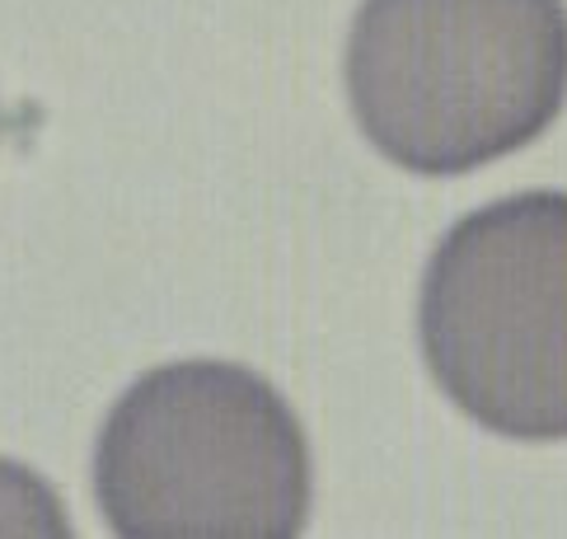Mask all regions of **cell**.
<instances>
[{
    "mask_svg": "<svg viewBox=\"0 0 567 539\" xmlns=\"http://www.w3.org/2000/svg\"><path fill=\"white\" fill-rule=\"evenodd\" d=\"M348 99L371 146L409 174H470L558 117L563 0H361Z\"/></svg>",
    "mask_w": 567,
    "mask_h": 539,
    "instance_id": "obj_1",
    "label": "cell"
},
{
    "mask_svg": "<svg viewBox=\"0 0 567 539\" xmlns=\"http://www.w3.org/2000/svg\"><path fill=\"white\" fill-rule=\"evenodd\" d=\"M94 497L127 539H291L310 516V446L262 375L174 362L113 404Z\"/></svg>",
    "mask_w": 567,
    "mask_h": 539,
    "instance_id": "obj_2",
    "label": "cell"
},
{
    "mask_svg": "<svg viewBox=\"0 0 567 539\" xmlns=\"http://www.w3.org/2000/svg\"><path fill=\"white\" fill-rule=\"evenodd\" d=\"M422 356L488 432L567 436V193H516L441 239L422 277Z\"/></svg>",
    "mask_w": 567,
    "mask_h": 539,
    "instance_id": "obj_3",
    "label": "cell"
},
{
    "mask_svg": "<svg viewBox=\"0 0 567 539\" xmlns=\"http://www.w3.org/2000/svg\"><path fill=\"white\" fill-rule=\"evenodd\" d=\"M0 535H71L56 493L14 460H0Z\"/></svg>",
    "mask_w": 567,
    "mask_h": 539,
    "instance_id": "obj_4",
    "label": "cell"
}]
</instances>
